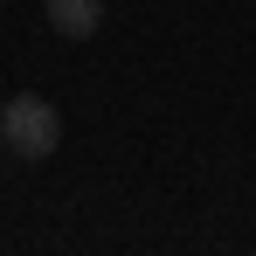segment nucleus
I'll list each match as a JSON object with an SVG mask.
<instances>
[{"label":"nucleus","instance_id":"1","mask_svg":"<svg viewBox=\"0 0 256 256\" xmlns=\"http://www.w3.org/2000/svg\"><path fill=\"white\" fill-rule=\"evenodd\" d=\"M0 146L14 152V160H48L56 146H62V111L35 97V90H21V97H7L0 104Z\"/></svg>","mask_w":256,"mask_h":256},{"label":"nucleus","instance_id":"2","mask_svg":"<svg viewBox=\"0 0 256 256\" xmlns=\"http://www.w3.org/2000/svg\"><path fill=\"white\" fill-rule=\"evenodd\" d=\"M42 14L62 42H90L104 28V0H42Z\"/></svg>","mask_w":256,"mask_h":256}]
</instances>
